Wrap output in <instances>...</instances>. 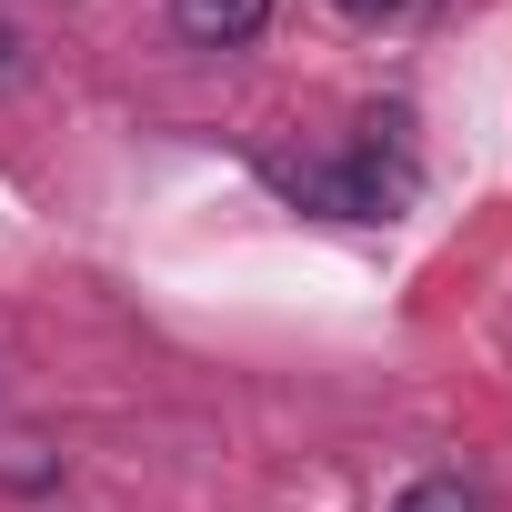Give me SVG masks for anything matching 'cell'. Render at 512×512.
Segmentation results:
<instances>
[{"instance_id":"5","label":"cell","mask_w":512,"mask_h":512,"mask_svg":"<svg viewBox=\"0 0 512 512\" xmlns=\"http://www.w3.org/2000/svg\"><path fill=\"white\" fill-rule=\"evenodd\" d=\"M342 11H362V21H422L432 0H342Z\"/></svg>"},{"instance_id":"3","label":"cell","mask_w":512,"mask_h":512,"mask_svg":"<svg viewBox=\"0 0 512 512\" xmlns=\"http://www.w3.org/2000/svg\"><path fill=\"white\" fill-rule=\"evenodd\" d=\"M392 512H482V492H472L462 472H422V482H412Z\"/></svg>"},{"instance_id":"1","label":"cell","mask_w":512,"mask_h":512,"mask_svg":"<svg viewBox=\"0 0 512 512\" xmlns=\"http://www.w3.org/2000/svg\"><path fill=\"white\" fill-rule=\"evenodd\" d=\"M272 191H292L302 211H332V221H392V201L412 191V171H382L372 141L332 151V161H262Z\"/></svg>"},{"instance_id":"6","label":"cell","mask_w":512,"mask_h":512,"mask_svg":"<svg viewBox=\"0 0 512 512\" xmlns=\"http://www.w3.org/2000/svg\"><path fill=\"white\" fill-rule=\"evenodd\" d=\"M11 71H21V41H11V21H0V91H11Z\"/></svg>"},{"instance_id":"4","label":"cell","mask_w":512,"mask_h":512,"mask_svg":"<svg viewBox=\"0 0 512 512\" xmlns=\"http://www.w3.org/2000/svg\"><path fill=\"white\" fill-rule=\"evenodd\" d=\"M51 472H61V462H51L41 442H0V482H11V492H41Z\"/></svg>"},{"instance_id":"2","label":"cell","mask_w":512,"mask_h":512,"mask_svg":"<svg viewBox=\"0 0 512 512\" xmlns=\"http://www.w3.org/2000/svg\"><path fill=\"white\" fill-rule=\"evenodd\" d=\"M272 21V0H171V31L191 51H241V41H262Z\"/></svg>"}]
</instances>
